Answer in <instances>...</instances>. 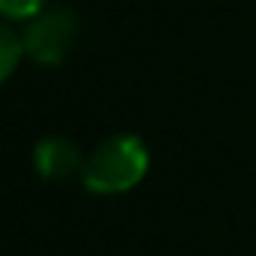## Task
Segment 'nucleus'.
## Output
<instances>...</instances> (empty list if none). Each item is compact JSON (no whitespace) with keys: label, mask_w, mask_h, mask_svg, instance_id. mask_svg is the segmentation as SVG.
Instances as JSON below:
<instances>
[{"label":"nucleus","mask_w":256,"mask_h":256,"mask_svg":"<svg viewBox=\"0 0 256 256\" xmlns=\"http://www.w3.org/2000/svg\"><path fill=\"white\" fill-rule=\"evenodd\" d=\"M149 170V152L146 146L131 137L120 134L92 149V155L84 161V185L92 194H122L131 191Z\"/></svg>","instance_id":"f257e3e1"},{"label":"nucleus","mask_w":256,"mask_h":256,"mask_svg":"<svg viewBox=\"0 0 256 256\" xmlns=\"http://www.w3.org/2000/svg\"><path fill=\"white\" fill-rule=\"evenodd\" d=\"M74 33H78V24L68 9L39 12L36 18L27 21V27L21 33L24 57L36 60L39 66H57L68 54Z\"/></svg>","instance_id":"f03ea898"},{"label":"nucleus","mask_w":256,"mask_h":256,"mask_svg":"<svg viewBox=\"0 0 256 256\" xmlns=\"http://www.w3.org/2000/svg\"><path fill=\"white\" fill-rule=\"evenodd\" d=\"M33 164L45 179H68L84 170L80 149L68 137H45L33 149Z\"/></svg>","instance_id":"7ed1b4c3"},{"label":"nucleus","mask_w":256,"mask_h":256,"mask_svg":"<svg viewBox=\"0 0 256 256\" xmlns=\"http://www.w3.org/2000/svg\"><path fill=\"white\" fill-rule=\"evenodd\" d=\"M21 57H24L21 36L12 33L6 24H0V84L15 72V66L21 63Z\"/></svg>","instance_id":"20e7f679"},{"label":"nucleus","mask_w":256,"mask_h":256,"mask_svg":"<svg viewBox=\"0 0 256 256\" xmlns=\"http://www.w3.org/2000/svg\"><path fill=\"white\" fill-rule=\"evenodd\" d=\"M45 0H0V18L9 21H30L42 12Z\"/></svg>","instance_id":"39448f33"}]
</instances>
